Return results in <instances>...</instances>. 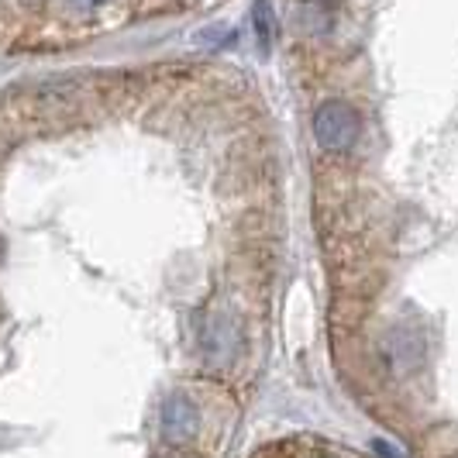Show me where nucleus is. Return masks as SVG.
Returning a JSON list of instances; mask_svg holds the SVG:
<instances>
[{"mask_svg": "<svg viewBox=\"0 0 458 458\" xmlns=\"http://www.w3.org/2000/svg\"><path fill=\"white\" fill-rule=\"evenodd\" d=\"M72 11H97V7H104L107 0H66Z\"/></svg>", "mask_w": 458, "mask_h": 458, "instance_id": "obj_4", "label": "nucleus"}, {"mask_svg": "<svg viewBox=\"0 0 458 458\" xmlns=\"http://www.w3.org/2000/svg\"><path fill=\"white\" fill-rule=\"evenodd\" d=\"M252 21H255V35H259V46L269 48L273 46V35H276V21H273V11H269V0H255Z\"/></svg>", "mask_w": 458, "mask_h": 458, "instance_id": "obj_3", "label": "nucleus"}, {"mask_svg": "<svg viewBox=\"0 0 458 458\" xmlns=\"http://www.w3.org/2000/svg\"><path fill=\"white\" fill-rule=\"evenodd\" d=\"M159 428L165 441L183 445V441H190V437L197 435V428H200V411H197L186 396H169V400L162 403Z\"/></svg>", "mask_w": 458, "mask_h": 458, "instance_id": "obj_2", "label": "nucleus"}, {"mask_svg": "<svg viewBox=\"0 0 458 458\" xmlns=\"http://www.w3.org/2000/svg\"><path fill=\"white\" fill-rule=\"evenodd\" d=\"M359 135H362V121L344 100H324L314 111V138H318L324 152L344 156V152L355 148Z\"/></svg>", "mask_w": 458, "mask_h": 458, "instance_id": "obj_1", "label": "nucleus"}]
</instances>
